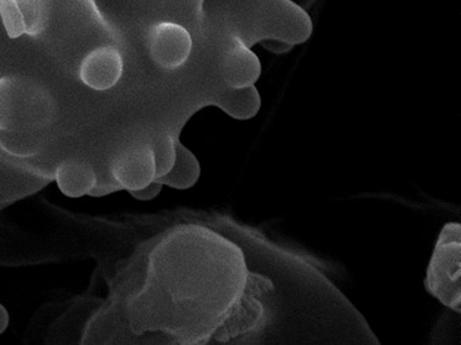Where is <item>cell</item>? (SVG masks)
I'll return each mask as SVG.
<instances>
[{
    "label": "cell",
    "mask_w": 461,
    "mask_h": 345,
    "mask_svg": "<svg viewBox=\"0 0 461 345\" xmlns=\"http://www.w3.org/2000/svg\"><path fill=\"white\" fill-rule=\"evenodd\" d=\"M259 75L261 63L258 56L239 37H233L221 63L224 84L229 88L250 87L258 82Z\"/></svg>",
    "instance_id": "obj_4"
},
{
    "label": "cell",
    "mask_w": 461,
    "mask_h": 345,
    "mask_svg": "<svg viewBox=\"0 0 461 345\" xmlns=\"http://www.w3.org/2000/svg\"><path fill=\"white\" fill-rule=\"evenodd\" d=\"M0 20L9 39L16 40L25 36V25L15 0H0Z\"/></svg>",
    "instance_id": "obj_13"
},
{
    "label": "cell",
    "mask_w": 461,
    "mask_h": 345,
    "mask_svg": "<svg viewBox=\"0 0 461 345\" xmlns=\"http://www.w3.org/2000/svg\"><path fill=\"white\" fill-rule=\"evenodd\" d=\"M173 16V22H201L204 0H157Z\"/></svg>",
    "instance_id": "obj_12"
},
{
    "label": "cell",
    "mask_w": 461,
    "mask_h": 345,
    "mask_svg": "<svg viewBox=\"0 0 461 345\" xmlns=\"http://www.w3.org/2000/svg\"><path fill=\"white\" fill-rule=\"evenodd\" d=\"M200 173L199 160L185 146L177 143L176 160L173 169L170 170L168 175L157 181L169 187L186 190V188L193 187L199 181Z\"/></svg>",
    "instance_id": "obj_9"
},
{
    "label": "cell",
    "mask_w": 461,
    "mask_h": 345,
    "mask_svg": "<svg viewBox=\"0 0 461 345\" xmlns=\"http://www.w3.org/2000/svg\"><path fill=\"white\" fill-rule=\"evenodd\" d=\"M15 2L23 17L27 36H40L50 22V0H15Z\"/></svg>",
    "instance_id": "obj_10"
},
{
    "label": "cell",
    "mask_w": 461,
    "mask_h": 345,
    "mask_svg": "<svg viewBox=\"0 0 461 345\" xmlns=\"http://www.w3.org/2000/svg\"><path fill=\"white\" fill-rule=\"evenodd\" d=\"M56 180L61 193L70 198L91 194L97 183L94 169L87 164L65 162L56 171Z\"/></svg>",
    "instance_id": "obj_7"
},
{
    "label": "cell",
    "mask_w": 461,
    "mask_h": 345,
    "mask_svg": "<svg viewBox=\"0 0 461 345\" xmlns=\"http://www.w3.org/2000/svg\"><path fill=\"white\" fill-rule=\"evenodd\" d=\"M147 48L153 63L163 70L173 71L189 60L193 37L181 23L158 22L147 32Z\"/></svg>",
    "instance_id": "obj_2"
},
{
    "label": "cell",
    "mask_w": 461,
    "mask_h": 345,
    "mask_svg": "<svg viewBox=\"0 0 461 345\" xmlns=\"http://www.w3.org/2000/svg\"><path fill=\"white\" fill-rule=\"evenodd\" d=\"M8 313H6V310L3 305H0V334L5 332L6 326H8Z\"/></svg>",
    "instance_id": "obj_15"
},
{
    "label": "cell",
    "mask_w": 461,
    "mask_h": 345,
    "mask_svg": "<svg viewBox=\"0 0 461 345\" xmlns=\"http://www.w3.org/2000/svg\"><path fill=\"white\" fill-rule=\"evenodd\" d=\"M461 228L449 222L440 232L427 270L426 288L444 305L461 312Z\"/></svg>",
    "instance_id": "obj_1"
},
{
    "label": "cell",
    "mask_w": 461,
    "mask_h": 345,
    "mask_svg": "<svg viewBox=\"0 0 461 345\" xmlns=\"http://www.w3.org/2000/svg\"><path fill=\"white\" fill-rule=\"evenodd\" d=\"M14 200L9 199V198H6L5 196H2L0 194V210L3 209V208L8 207V205L12 204Z\"/></svg>",
    "instance_id": "obj_17"
},
{
    "label": "cell",
    "mask_w": 461,
    "mask_h": 345,
    "mask_svg": "<svg viewBox=\"0 0 461 345\" xmlns=\"http://www.w3.org/2000/svg\"><path fill=\"white\" fill-rule=\"evenodd\" d=\"M163 184L159 183L158 181H153L149 186L141 188V190H131L129 192L135 199L139 200H151L156 198L162 190Z\"/></svg>",
    "instance_id": "obj_14"
},
{
    "label": "cell",
    "mask_w": 461,
    "mask_h": 345,
    "mask_svg": "<svg viewBox=\"0 0 461 345\" xmlns=\"http://www.w3.org/2000/svg\"><path fill=\"white\" fill-rule=\"evenodd\" d=\"M216 105L234 119H248L258 114L261 107V98L255 85L227 88L217 99Z\"/></svg>",
    "instance_id": "obj_8"
},
{
    "label": "cell",
    "mask_w": 461,
    "mask_h": 345,
    "mask_svg": "<svg viewBox=\"0 0 461 345\" xmlns=\"http://www.w3.org/2000/svg\"><path fill=\"white\" fill-rule=\"evenodd\" d=\"M124 61L118 48H95L84 58L78 68V76L94 91H108L121 81Z\"/></svg>",
    "instance_id": "obj_3"
},
{
    "label": "cell",
    "mask_w": 461,
    "mask_h": 345,
    "mask_svg": "<svg viewBox=\"0 0 461 345\" xmlns=\"http://www.w3.org/2000/svg\"><path fill=\"white\" fill-rule=\"evenodd\" d=\"M177 143L169 135L159 136L151 146L156 165V180L168 175L176 160Z\"/></svg>",
    "instance_id": "obj_11"
},
{
    "label": "cell",
    "mask_w": 461,
    "mask_h": 345,
    "mask_svg": "<svg viewBox=\"0 0 461 345\" xmlns=\"http://www.w3.org/2000/svg\"><path fill=\"white\" fill-rule=\"evenodd\" d=\"M113 176L119 186L129 192L141 190L156 180L155 158L151 146L129 150L115 160Z\"/></svg>",
    "instance_id": "obj_5"
},
{
    "label": "cell",
    "mask_w": 461,
    "mask_h": 345,
    "mask_svg": "<svg viewBox=\"0 0 461 345\" xmlns=\"http://www.w3.org/2000/svg\"><path fill=\"white\" fill-rule=\"evenodd\" d=\"M78 2L84 3V4L87 6V8H90V12L92 10V12H94L95 15L97 16L98 19H100L102 22H104V20L101 19V13L98 12L97 6H95V0H78Z\"/></svg>",
    "instance_id": "obj_16"
},
{
    "label": "cell",
    "mask_w": 461,
    "mask_h": 345,
    "mask_svg": "<svg viewBox=\"0 0 461 345\" xmlns=\"http://www.w3.org/2000/svg\"><path fill=\"white\" fill-rule=\"evenodd\" d=\"M33 109L23 97L20 82L15 77H0V131L30 132L35 124Z\"/></svg>",
    "instance_id": "obj_6"
}]
</instances>
